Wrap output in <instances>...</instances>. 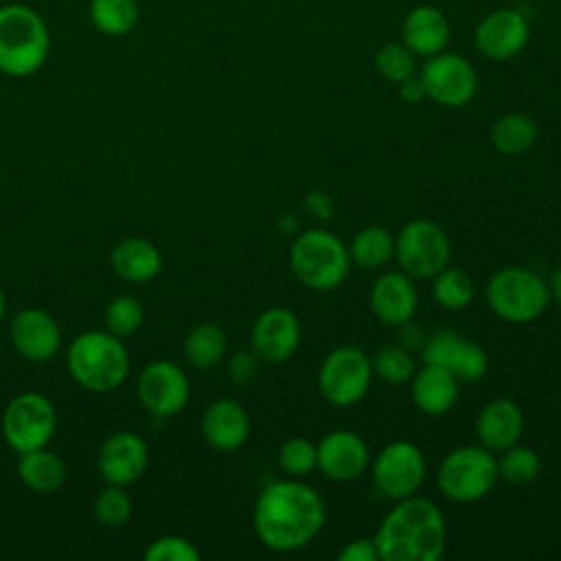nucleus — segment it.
I'll use <instances>...</instances> for the list:
<instances>
[{"instance_id": "13", "label": "nucleus", "mask_w": 561, "mask_h": 561, "mask_svg": "<svg viewBox=\"0 0 561 561\" xmlns=\"http://www.w3.org/2000/svg\"><path fill=\"white\" fill-rule=\"evenodd\" d=\"M423 362L447 368L460 381H478L489 370L486 351L451 329H440L427 337L423 344Z\"/></svg>"}, {"instance_id": "10", "label": "nucleus", "mask_w": 561, "mask_h": 561, "mask_svg": "<svg viewBox=\"0 0 561 561\" xmlns=\"http://www.w3.org/2000/svg\"><path fill=\"white\" fill-rule=\"evenodd\" d=\"M55 408L39 392L18 394L9 401L2 416L4 438L18 454L46 447V443L55 434Z\"/></svg>"}, {"instance_id": "20", "label": "nucleus", "mask_w": 561, "mask_h": 561, "mask_svg": "<svg viewBox=\"0 0 561 561\" xmlns=\"http://www.w3.org/2000/svg\"><path fill=\"white\" fill-rule=\"evenodd\" d=\"M11 342L22 357L31 362H46L59 351L61 333L48 311L28 307L13 318Z\"/></svg>"}, {"instance_id": "19", "label": "nucleus", "mask_w": 561, "mask_h": 561, "mask_svg": "<svg viewBox=\"0 0 561 561\" xmlns=\"http://www.w3.org/2000/svg\"><path fill=\"white\" fill-rule=\"evenodd\" d=\"M149 451L145 440L134 432L112 434L99 451V473L116 486L134 484L147 469Z\"/></svg>"}, {"instance_id": "31", "label": "nucleus", "mask_w": 561, "mask_h": 561, "mask_svg": "<svg viewBox=\"0 0 561 561\" xmlns=\"http://www.w3.org/2000/svg\"><path fill=\"white\" fill-rule=\"evenodd\" d=\"M432 296L438 307L447 311H458L473 300L476 285L465 270L445 265L432 276Z\"/></svg>"}, {"instance_id": "25", "label": "nucleus", "mask_w": 561, "mask_h": 561, "mask_svg": "<svg viewBox=\"0 0 561 561\" xmlns=\"http://www.w3.org/2000/svg\"><path fill=\"white\" fill-rule=\"evenodd\" d=\"M112 267L123 280L147 283L162 270V256L151 241L127 237L114 245Z\"/></svg>"}, {"instance_id": "37", "label": "nucleus", "mask_w": 561, "mask_h": 561, "mask_svg": "<svg viewBox=\"0 0 561 561\" xmlns=\"http://www.w3.org/2000/svg\"><path fill=\"white\" fill-rule=\"evenodd\" d=\"M131 515V502L127 497V493L123 491V486L110 484L107 489H103L96 500H94V517L101 526L107 528H118L123 526Z\"/></svg>"}, {"instance_id": "42", "label": "nucleus", "mask_w": 561, "mask_h": 561, "mask_svg": "<svg viewBox=\"0 0 561 561\" xmlns=\"http://www.w3.org/2000/svg\"><path fill=\"white\" fill-rule=\"evenodd\" d=\"M307 206L318 215V217H331V199L327 197V195H322V193H318V191H311L309 195H307Z\"/></svg>"}, {"instance_id": "5", "label": "nucleus", "mask_w": 561, "mask_h": 561, "mask_svg": "<svg viewBox=\"0 0 561 561\" xmlns=\"http://www.w3.org/2000/svg\"><path fill=\"white\" fill-rule=\"evenodd\" d=\"M68 370L85 390L110 392L127 377L129 355L121 337L105 331H85L70 344Z\"/></svg>"}, {"instance_id": "27", "label": "nucleus", "mask_w": 561, "mask_h": 561, "mask_svg": "<svg viewBox=\"0 0 561 561\" xmlns=\"http://www.w3.org/2000/svg\"><path fill=\"white\" fill-rule=\"evenodd\" d=\"M491 145L502 156L528 153L537 142V123L519 112L502 114L491 125Z\"/></svg>"}, {"instance_id": "44", "label": "nucleus", "mask_w": 561, "mask_h": 561, "mask_svg": "<svg viewBox=\"0 0 561 561\" xmlns=\"http://www.w3.org/2000/svg\"><path fill=\"white\" fill-rule=\"evenodd\" d=\"M4 294H2V289H0V322H2V318H4Z\"/></svg>"}, {"instance_id": "36", "label": "nucleus", "mask_w": 561, "mask_h": 561, "mask_svg": "<svg viewBox=\"0 0 561 561\" xmlns=\"http://www.w3.org/2000/svg\"><path fill=\"white\" fill-rule=\"evenodd\" d=\"M142 318H145V309L134 296H116L105 307L107 331L121 340L136 333L138 327L142 324Z\"/></svg>"}, {"instance_id": "29", "label": "nucleus", "mask_w": 561, "mask_h": 561, "mask_svg": "<svg viewBox=\"0 0 561 561\" xmlns=\"http://www.w3.org/2000/svg\"><path fill=\"white\" fill-rule=\"evenodd\" d=\"M228 348L226 331L215 322H202L193 327L184 340L186 362L197 370H208L217 366Z\"/></svg>"}, {"instance_id": "34", "label": "nucleus", "mask_w": 561, "mask_h": 561, "mask_svg": "<svg viewBox=\"0 0 561 561\" xmlns=\"http://www.w3.org/2000/svg\"><path fill=\"white\" fill-rule=\"evenodd\" d=\"M370 364H373V375H377L379 379H383L386 383H392V386L410 383V379L416 370L412 353L405 346H392V344L379 348L370 357Z\"/></svg>"}, {"instance_id": "43", "label": "nucleus", "mask_w": 561, "mask_h": 561, "mask_svg": "<svg viewBox=\"0 0 561 561\" xmlns=\"http://www.w3.org/2000/svg\"><path fill=\"white\" fill-rule=\"evenodd\" d=\"M548 289H550V298H554L561 305V265L552 272L548 280Z\"/></svg>"}, {"instance_id": "26", "label": "nucleus", "mask_w": 561, "mask_h": 561, "mask_svg": "<svg viewBox=\"0 0 561 561\" xmlns=\"http://www.w3.org/2000/svg\"><path fill=\"white\" fill-rule=\"evenodd\" d=\"M18 473H20V480L31 491L53 493L66 480V465L57 454L46 451L44 447H39V449L20 454Z\"/></svg>"}, {"instance_id": "3", "label": "nucleus", "mask_w": 561, "mask_h": 561, "mask_svg": "<svg viewBox=\"0 0 561 561\" xmlns=\"http://www.w3.org/2000/svg\"><path fill=\"white\" fill-rule=\"evenodd\" d=\"M50 33L44 18L28 4L0 7V72L22 79L48 59Z\"/></svg>"}, {"instance_id": "8", "label": "nucleus", "mask_w": 561, "mask_h": 561, "mask_svg": "<svg viewBox=\"0 0 561 561\" xmlns=\"http://www.w3.org/2000/svg\"><path fill=\"white\" fill-rule=\"evenodd\" d=\"M373 381V364L364 348L342 344L329 351L318 368V390L335 408L359 403Z\"/></svg>"}, {"instance_id": "6", "label": "nucleus", "mask_w": 561, "mask_h": 561, "mask_svg": "<svg viewBox=\"0 0 561 561\" xmlns=\"http://www.w3.org/2000/svg\"><path fill=\"white\" fill-rule=\"evenodd\" d=\"M489 309L504 322L528 324L537 320L548 302L550 289L535 270L522 265H506L486 280Z\"/></svg>"}, {"instance_id": "17", "label": "nucleus", "mask_w": 561, "mask_h": 561, "mask_svg": "<svg viewBox=\"0 0 561 561\" xmlns=\"http://www.w3.org/2000/svg\"><path fill=\"white\" fill-rule=\"evenodd\" d=\"M316 451L318 469L333 482H351L359 478L370 462L366 440L353 430L327 432L316 443Z\"/></svg>"}, {"instance_id": "9", "label": "nucleus", "mask_w": 561, "mask_h": 561, "mask_svg": "<svg viewBox=\"0 0 561 561\" xmlns=\"http://www.w3.org/2000/svg\"><path fill=\"white\" fill-rule=\"evenodd\" d=\"M394 256L410 278L425 280L449 265L451 245L440 224L432 219H412L394 237Z\"/></svg>"}, {"instance_id": "12", "label": "nucleus", "mask_w": 561, "mask_h": 561, "mask_svg": "<svg viewBox=\"0 0 561 561\" xmlns=\"http://www.w3.org/2000/svg\"><path fill=\"white\" fill-rule=\"evenodd\" d=\"M427 99L445 107H462L478 92L476 68L456 53H438L427 57L419 72Z\"/></svg>"}, {"instance_id": "14", "label": "nucleus", "mask_w": 561, "mask_h": 561, "mask_svg": "<svg viewBox=\"0 0 561 561\" xmlns=\"http://www.w3.org/2000/svg\"><path fill=\"white\" fill-rule=\"evenodd\" d=\"M191 386L186 373L167 359L145 366L138 379L140 403L158 419L178 414L188 403Z\"/></svg>"}, {"instance_id": "4", "label": "nucleus", "mask_w": 561, "mask_h": 561, "mask_svg": "<svg viewBox=\"0 0 561 561\" xmlns=\"http://www.w3.org/2000/svg\"><path fill=\"white\" fill-rule=\"evenodd\" d=\"M289 270L307 289L331 291L348 276V248L337 234L324 228L302 230L289 248Z\"/></svg>"}, {"instance_id": "38", "label": "nucleus", "mask_w": 561, "mask_h": 561, "mask_svg": "<svg viewBox=\"0 0 561 561\" xmlns=\"http://www.w3.org/2000/svg\"><path fill=\"white\" fill-rule=\"evenodd\" d=\"M202 554L193 541L180 535H164L145 550L147 561H197Z\"/></svg>"}, {"instance_id": "21", "label": "nucleus", "mask_w": 561, "mask_h": 561, "mask_svg": "<svg viewBox=\"0 0 561 561\" xmlns=\"http://www.w3.org/2000/svg\"><path fill=\"white\" fill-rule=\"evenodd\" d=\"M202 436L217 451H234L250 436V416L234 399L213 401L202 416Z\"/></svg>"}, {"instance_id": "30", "label": "nucleus", "mask_w": 561, "mask_h": 561, "mask_svg": "<svg viewBox=\"0 0 561 561\" xmlns=\"http://www.w3.org/2000/svg\"><path fill=\"white\" fill-rule=\"evenodd\" d=\"M88 13L94 28L110 37L131 33L140 20L138 0H90Z\"/></svg>"}, {"instance_id": "23", "label": "nucleus", "mask_w": 561, "mask_h": 561, "mask_svg": "<svg viewBox=\"0 0 561 561\" xmlns=\"http://www.w3.org/2000/svg\"><path fill=\"white\" fill-rule=\"evenodd\" d=\"M412 401L427 416H440L454 410L460 394V379L447 368L423 362L410 379Z\"/></svg>"}, {"instance_id": "40", "label": "nucleus", "mask_w": 561, "mask_h": 561, "mask_svg": "<svg viewBox=\"0 0 561 561\" xmlns=\"http://www.w3.org/2000/svg\"><path fill=\"white\" fill-rule=\"evenodd\" d=\"M337 559H340V561H381L375 541H373V539H366V537H359V539L348 541V543L337 552Z\"/></svg>"}, {"instance_id": "28", "label": "nucleus", "mask_w": 561, "mask_h": 561, "mask_svg": "<svg viewBox=\"0 0 561 561\" xmlns=\"http://www.w3.org/2000/svg\"><path fill=\"white\" fill-rule=\"evenodd\" d=\"M351 265L362 270H379L394 256V234L383 226H366L351 239Z\"/></svg>"}, {"instance_id": "1", "label": "nucleus", "mask_w": 561, "mask_h": 561, "mask_svg": "<svg viewBox=\"0 0 561 561\" xmlns=\"http://www.w3.org/2000/svg\"><path fill=\"white\" fill-rule=\"evenodd\" d=\"M259 541L274 552H296L311 543L327 522L320 493L298 478L270 482L252 513Z\"/></svg>"}, {"instance_id": "41", "label": "nucleus", "mask_w": 561, "mask_h": 561, "mask_svg": "<svg viewBox=\"0 0 561 561\" xmlns=\"http://www.w3.org/2000/svg\"><path fill=\"white\" fill-rule=\"evenodd\" d=\"M399 96H401V101L408 103V105H416V103H421L423 99H427L425 85H423L421 77L414 75V77L401 81V83H399Z\"/></svg>"}, {"instance_id": "11", "label": "nucleus", "mask_w": 561, "mask_h": 561, "mask_svg": "<svg viewBox=\"0 0 561 561\" xmlns=\"http://www.w3.org/2000/svg\"><path fill=\"white\" fill-rule=\"evenodd\" d=\"M370 473L377 491L397 502L421 489L425 480V456L410 440H392L377 454Z\"/></svg>"}, {"instance_id": "18", "label": "nucleus", "mask_w": 561, "mask_h": 561, "mask_svg": "<svg viewBox=\"0 0 561 561\" xmlns=\"http://www.w3.org/2000/svg\"><path fill=\"white\" fill-rule=\"evenodd\" d=\"M368 305L373 316L386 327H401L410 322L419 307L414 278L401 270L381 274L370 287Z\"/></svg>"}, {"instance_id": "16", "label": "nucleus", "mask_w": 561, "mask_h": 561, "mask_svg": "<svg viewBox=\"0 0 561 561\" xmlns=\"http://www.w3.org/2000/svg\"><path fill=\"white\" fill-rule=\"evenodd\" d=\"M530 37V26L517 9L491 11L476 26L473 42L482 57L491 61H506L519 55Z\"/></svg>"}, {"instance_id": "39", "label": "nucleus", "mask_w": 561, "mask_h": 561, "mask_svg": "<svg viewBox=\"0 0 561 561\" xmlns=\"http://www.w3.org/2000/svg\"><path fill=\"white\" fill-rule=\"evenodd\" d=\"M259 373V357L254 351H239L228 362V377L237 386L250 383Z\"/></svg>"}, {"instance_id": "24", "label": "nucleus", "mask_w": 561, "mask_h": 561, "mask_svg": "<svg viewBox=\"0 0 561 561\" xmlns=\"http://www.w3.org/2000/svg\"><path fill=\"white\" fill-rule=\"evenodd\" d=\"M401 39L419 57L438 55L449 42V22L436 7L419 4L403 18Z\"/></svg>"}, {"instance_id": "2", "label": "nucleus", "mask_w": 561, "mask_h": 561, "mask_svg": "<svg viewBox=\"0 0 561 561\" xmlns=\"http://www.w3.org/2000/svg\"><path fill=\"white\" fill-rule=\"evenodd\" d=\"M381 561H438L447 546L443 511L416 493L397 500L373 537Z\"/></svg>"}, {"instance_id": "22", "label": "nucleus", "mask_w": 561, "mask_h": 561, "mask_svg": "<svg viewBox=\"0 0 561 561\" xmlns=\"http://www.w3.org/2000/svg\"><path fill=\"white\" fill-rule=\"evenodd\" d=\"M524 432L522 408L506 397L491 399L482 405L476 419V438L491 451H502L519 440Z\"/></svg>"}, {"instance_id": "35", "label": "nucleus", "mask_w": 561, "mask_h": 561, "mask_svg": "<svg viewBox=\"0 0 561 561\" xmlns=\"http://www.w3.org/2000/svg\"><path fill=\"white\" fill-rule=\"evenodd\" d=\"M278 467L289 476V478H302L318 469V451L316 443L302 438V436H291L280 443L278 447Z\"/></svg>"}, {"instance_id": "32", "label": "nucleus", "mask_w": 561, "mask_h": 561, "mask_svg": "<svg viewBox=\"0 0 561 561\" xmlns=\"http://www.w3.org/2000/svg\"><path fill=\"white\" fill-rule=\"evenodd\" d=\"M539 471L541 460L537 451L517 443L502 449V456L497 458V478L508 484H528L539 476Z\"/></svg>"}, {"instance_id": "15", "label": "nucleus", "mask_w": 561, "mask_h": 561, "mask_svg": "<svg viewBox=\"0 0 561 561\" xmlns=\"http://www.w3.org/2000/svg\"><path fill=\"white\" fill-rule=\"evenodd\" d=\"M302 337L298 316L287 307H270L261 311L250 331V344L259 359L280 364L289 359Z\"/></svg>"}, {"instance_id": "33", "label": "nucleus", "mask_w": 561, "mask_h": 561, "mask_svg": "<svg viewBox=\"0 0 561 561\" xmlns=\"http://www.w3.org/2000/svg\"><path fill=\"white\" fill-rule=\"evenodd\" d=\"M375 70L390 83H401L416 75V55L403 42H386L375 53Z\"/></svg>"}, {"instance_id": "7", "label": "nucleus", "mask_w": 561, "mask_h": 561, "mask_svg": "<svg viewBox=\"0 0 561 561\" xmlns=\"http://www.w3.org/2000/svg\"><path fill=\"white\" fill-rule=\"evenodd\" d=\"M495 482L497 458L480 443L451 449L436 469L438 491L456 504H471L486 497Z\"/></svg>"}]
</instances>
